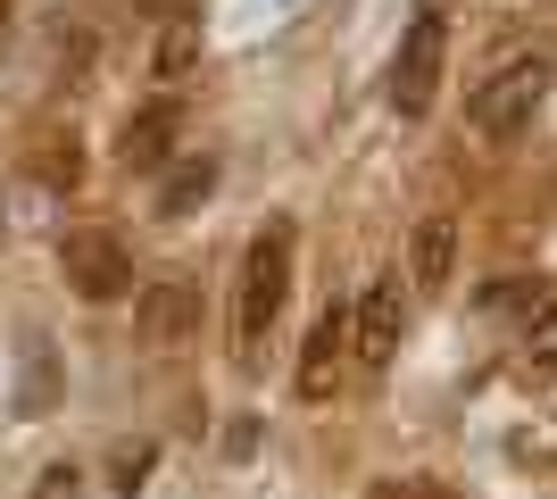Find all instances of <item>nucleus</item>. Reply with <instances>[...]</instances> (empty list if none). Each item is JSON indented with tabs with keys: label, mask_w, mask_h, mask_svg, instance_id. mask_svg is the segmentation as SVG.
<instances>
[{
	"label": "nucleus",
	"mask_w": 557,
	"mask_h": 499,
	"mask_svg": "<svg viewBox=\"0 0 557 499\" xmlns=\"http://www.w3.org/2000/svg\"><path fill=\"white\" fill-rule=\"evenodd\" d=\"M524 358H533V375H557V309L533 316V333H524Z\"/></svg>",
	"instance_id": "9b49d317"
},
{
	"label": "nucleus",
	"mask_w": 557,
	"mask_h": 499,
	"mask_svg": "<svg viewBox=\"0 0 557 499\" xmlns=\"http://www.w3.org/2000/svg\"><path fill=\"white\" fill-rule=\"evenodd\" d=\"M191 325H200V291H191L184 275H166V284L141 291V341H150V350H175Z\"/></svg>",
	"instance_id": "423d86ee"
},
{
	"label": "nucleus",
	"mask_w": 557,
	"mask_h": 499,
	"mask_svg": "<svg viewBox=\"0 0 557 499\" xmlns=\"http://www.w3.org/2000/svg\"><path fill=\"white\" fill-rule=\"evenodd\" d=\"M408 275H374L367 300H358V316H349V358L367 366V375H383L399 358V333H408Z\"/></svg>",
	"instance_id": "20e7f679"
},
{
	"label": "nucleus",
	"mask_w": 557,
	"mask_h": 499,
	"mask_svg": "<svg viewBox=\"0 0 557 499\" xmlns=\"http://www.w3.org/2000/svg\"><path fill=\"white\" fill-rule=\"evenodd\" d=\"M175 100H150L141 117H125V166H141V175H159L166 159H175Z\"/></svg>",
	"instance_id": "9d476101"
},
{
	"label": "nucleus",
	"mask_w": 557,
	"mask_h": 499,
	"mask_svg": "<svg viewBox=\"0 0 557 499\" xmlns=\"http://www.w3.org/2000/svg\"><path fill=\"white\" fill-rule=\"evenodd\" d=\"M209 191H216V159L209 150H175V159L159 166V216H191Z\"/></svg>",
	"instance_id": "1a4fd4ad"
},
{
	"label": "nucleus",
	"mask_w": 557,
	"mask_h": 499,
	"mask_svg": "<svg viewBox=\"0 0 557 499\" xmlns=\"http://www.w3.org/2000/svg\"><path fill=\"white\" fill-rule=\"evenodd\" d=\"M109 466H116V491H134V475H150V450H116Z\"/></svg>",
	"instance_id": "4468645a"
},
{
	"label": "nucleus",
	"mask_w": 557,
	"mask_h": 499,
	"mask_svg": "<svg viewBox=\"0 0 557 499\" xmlns=\"http://www.w3.org/2000/svg\"><path fill=\"white\" fill-rule=\"evenodd\" d=\"M442 59H449V17H442V9H424V17L399 34L392 84H383L399 117H424V109H433V92H442Z\"/></svg>",
	"instance_id": "7ed1b4c3"
},
{
	"label": "nucleus",
	"mask_w": 557,
	"mask_h": 499,
	"mask_svg": "<svg viewBox=\"0 0 557 499\" xmlns=\"http://www.w3.org/2000/svg\"><path fill=\"white\" fill-rule=\"evenodd\" d=\"M292 250H300L292 216H267L250 234V250H242V284H233V358L242 366L267 358V333H275L283 300H292Z\"/></svg>",
	"instance_id": "f257e3e1"
},
{
	"label": "nucleus",
	"mask_w": 557,
	"mask_h": 499,
	"mask_svg": "<svg viewBox=\"0 0 557 499\" xmlns=\"http://www.w3.org/2000/svg\"><path fill=\"white\" fill-rule=\"evenodd\" d=\"M374 499H442V491H424V483H392V491H374Z\"/></svg>",
	"instance_id": "2eb2a0df"
},
{
	"label": "nucleus",
	"mask_w": 557,
	"mask_h": 499,
	"mask_svg": "<svg viewBox=\"0 0 557 499\" xmlns=\"http://www.w3.org/2000/svg\"><path fill=\"white\" fill-rule=\"evenodd\" d=\"M191 59H200V34H191V25H166V42H159V75L175 84V75H184Z\"/></svg>",
	"instance_id": "f8f14e48"
},
{
	"label": "nucleus",
	"mask_w": 557,
	"mask_h": 499,
	"mask_svg": "<svg viewBox=\"0 0 557 499\" xmlns=\"http://www.w3.org/2000/svg\"><path fill=\"white\" fill-rule=\"evenodd\" d=\"M449 266H458V216H424L417 225V250H408V291H442Z\"/></svg>",
	"instance_id": "6e6552de"
},
{
	"label": "nucleus",
	"mask_w": 557,
	"mask_h": 499,
	"mask_svg": "<svg viewBox=\"0 0 557 499\" xmlns=\"http://www.w3.org/2000/svg\"><path fill=\"white\" fill-rule=\"evenodd\" d=\"M342 358H349V309H325L308 325V350H300V400H333Z\"/></svg>",
	"instance_id": "0eeeda50"
},
{
	"label": "nucleus",
	"mask_w": 557,
	"mask_h": 499,
	"mask_svg": "<svg viewBox=\"0 0 557 499\" xmlns=\"http://www.w3.org/2000/svg\"><path fill=\"white\" fill-rule=\"evenodd\" d=\"M34 499H84V475H75V466H50V475L34 483Z\"/></svg>",
	"instance_id": "ddd939ff"
},
{
	"label": "nucleus",
	"mask_w": 557,
	"mask_h": 499,
	"mask_svg": "<svg viewBox=\"0 0 557 499\" xmlns=\"http://www.w3.org/2000/svg\"><path fill=\"white\" fill-rule=\"evenodd\" d=\"M59 266H67V284L84 291V300H125V291H134V259H125L109 234H67L59 241Z\"/></svg>",
	"instance_id": "39448f33"
},
{
	"label": "nucleus",
	"mask_w": 557,
	"mask_h": 499,
	"mask_svg": "<svg viewBox=\"0 0 557 499\" xmlns=\"http://www.w3.org/2000/svg\"><path fill=\"white\" fill-rule=\"evenodd\" d=\"M549 84H557V59H549V50H516V59H499V67L474 84L466 117H474L483 142H524L533 117H541V100H549Z\"/></svg>",
	"instance_id": "f03ea898"
}]
</instances>
